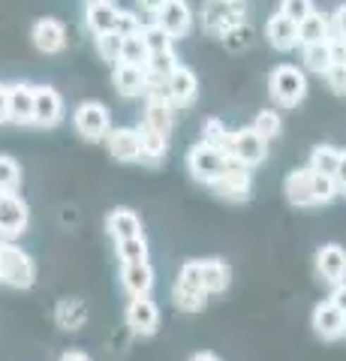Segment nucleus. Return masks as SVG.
<instances>
[{"label":"nucleus","mask_w":346,"mask_h":361,"mask_svg":"<svg viewBox=\"0 0 346 361\" xmlns=\"http://www.w3.org/2000/svg\"><path fill=\"white\" fill-rule=\"evenodd\" d=\"M58 361H94L91 355L85 353V349H63Z\"/></svg>","instance_id":"nucleus-47"},{"label":"nucleus","mask_w":346,"mask_h":361,"mask_svg":"<svg viewBox=\"0 0 346 361\" xmlns=\"http://www.w3.org/2000/svg\"><path fill=\"white\" fill-rule=\"evenodd\" d=\"M314 0H280V4H277V13H283L286 18H292L295 25L298 21H304L310 13H314Z\"/></svg>","instance_id":"nucleus-41"},{"label":"nucleus","mask_w":346,"mask_h":361,"mask_svg":"<svg viewBox=\"0 0 346 361\" xmlns=\"http://www.w3.org/2000/svg\"><path fill=\"white\" fill-rule=\"evenodd\" d=\"M30 42L39 54H61L66 49V27L61 18H37L30 27Z\"/></svg>","instance_id":"nucleus-13"},{"label":"nucleus","mask_w":346,"mask_h":361,"mask_svg":"<svg viewBox=\"0 0 346 361\" xmlns=\"http://www.w3.org/2000/svg\"><path fill=\"white\" fill-rule=\"evenodd\" d=\"M139 139H142V163H151L157 166L166 160V154H169V139L160 133H154L151 127H139Z\"/></svg>","instance_id":"nucleus-28"},{"label":"nucleus","mask_w":346,"mask_h":361,"mask_svg":"<svg viewBox=\"0 0 346 361\" xmlns=\"http://www.w3.org/2000/svg\"><path fill=\"white\" fill-rule=\"evenodd\" d=\"M232 4H244V0H232Z\"/></svg>","instance_id":"nucleus-53"},{"label":"nucleus","mask_w":346,"mask_h":361,"mask_svg":"<svg viewBox=\"0 0 346 361\" xmlns=\"http://www.w3.org/2000/svg\"><path fill=\"white\" fill-rule=\"evenodd\" d=\"M316 274L326 280L328 286H338L346 283V247L340 244H322L316 250Z\"/></svg>","instance_id":"nucleus-16"},{"label":"nucleus","mask_w":346,"mask_h":361,"mask_svg":"<svg viewBox=\"0 0 346 361\" xmlns=\"http://www.w3.org/2000/svg\"><path fill=\"white\" fill-rule=\"evenodd\" d=\"M148 49H144V42L139 33H132V37H124L121 42V63H132V66H144L148 63Z\"/></svg>","instance_id":"nucleus-37"},{"label":"nucleus","mask_w":346,"mask_h":361,"mask_svg":"<svg viewBox=\"0 0 346 361\" xmlns=\"http://www.w3.org/2000/svg\"><path fill=\"white\" fill-rule=\"evenodd\" d=\"M63 97L54 90L51 85H39L33 87V123L42 130H54L63 121Z\"/></svg>","instance_id":"nucleus-9"},{"label":"nucleus","mask_w":346,"mask_h":361,"mask_svg":"<svg viewBox=\"0 0 346 361\" xmlns=\"http://www.w3.org/2000/svg\"><path fill=\"white\" fill-rule=\"evenodd\" d=\"M211 190H214V196L226 199V202H247L250 193H253L250 169H244L238 163H229L226 172H223L214 184H211Z\"/></svg>","instance_id":"nucleus-10"},{"label":"nucleus","mask_w":346,"mask_h":361,"mask_svg":"<svg viewBox=\"0 0 346 361\" xmlns=\"http://www.w3.org/2000/svg\"><path fill=\"white\" fill-rule=\"evenodd\" d=\"M331 27H334V42H346V4H340L334 9Z\"/></svg>","instance_id":"nucleus-44"},{"label":"nucleus","mask_w":346,"mask_h":361,"mask_svg":"<svg viewBox=\"0 0 346 361\" xmlns=\"http://www.w3.org/2000/svg\"><path fill=\"white\" fill-rule=\"evenodd\" d=\"M343 193H346V190H343Z\"/></svg>","instance_id":"nucleus-55"},{"label":"nucleus","mask_w":346,"mask_h":361,"mask_svg":"<svg viewBox=\"0 0 346 361\" xmlns=\"http://www.w3.org/2000/svg\"><path fill=\"white\" fill-rule=\"evenodd\" d=\"M87 316H91V310H87L85 298H61L58 304H54V322H58L61 331H82L87 325Z\"/></svg>","instance_id":"nucleus-21"},{"label":"nucleus","mask_w":346,"mask_h":361,"mask_svg":"<svg viewBox=\"0 0 346 361\" xmlns=\"http://www.w3.org/2000/svg\"><path fill=\"white\" fill-rule=\"evenodd\" d=\"M326 85L334 97H346V61H334V66L326 73Z\"/></svg>","instance_id":"nucleus-42"},{"label":"nucleus","mask_w":346,"mask_h":361,"mask_svg":"<svg viewBox=\"0 0 346 361\" xmlns=\"http://www.w3.org/2000/svg\"><path fill=\"white\" fill-rule=\"evenodd\" d=\"M30 208L21 193H0V241H16L27 232Z\"/></svg>","instance_id":"nucleus-7"},{"label":"nucleus","mask_w":346,"mask_h":361,"mask_svg":"<svg viewBox=\"0 0 346 361\" xmlns=\"http://www.w3.org/2000/svg\"><path fill=\"white\" fill-rule=\"evenodd\" d=\"M265 39L274 51H292L301 45L298 39V25L292 18H286L283 13H274L271 18L265 21Z\"/></svg>","instance_id":"nucleus-18"},{"label":"nucleus","mask_w":346,"mask_h":361,"mask_svg":"<svg viewBox=\"0 0 346 361\" xmlns=\"http://www.w3.org/2000/svg\"><path fill=\"white\" fill-rule=\"evenodd\" d=\"M229 135H232V130H229L220 118H205V121H202V142L214 145V148H226V145H229Z\"/></svg>","instance_id":"nucleus-39"},{"label":"nucleus","mask_w":346,"mask_h":361,"mask_svg":"<svg viewBox=\"0 0 346 361\" xmlns=\"http://www.w3.org/2000/svg\"><path fill=\"white\" fill-rule=\"evenodd\" d=\"M6 94H9V87L0 85V123H6Z\"/></svg>","instance_id":"nucleus-48"},{"label":"nucleus","mask_w":346,"mask_h":361,"mask_svg":"<svg viewBox=\"0 0 346 361\" xmlns=\"http://www.w3.org/2000/svg\"><path fill=\"white\" fill-rule=\"evenodd\" d=\"M6 121L16 123V127H27L33 123V87L18 82L9 87L6 94Z\"/></svg>","instance_id":"nucleus-20"},{"label":"nucleus","mask_w":346,"mask_h":361,"mask_svg":"<svg viewBox=\"0 0 346 361\" xmlns=\"http://www.w3.org/2000/svg\"><path fill=\"white\" fill-rule=\"evenodd\" d=\"M109 154L118 163H142V139H139V127H111L106 135Z\"/></svg>","instance_id":"nucleus-14"},{"label":"nucleus","mask_w":346,"mask_h":361,"mask_svg":"<svg viewBox=\"0 0 346 361\" xmlns=\"http://www.w3.org/2000/svg\"><path fill=\"white\" fill-rule=\"evenodd\" d=\"M301 61H304V70L314 75H326L334 61H338V51H334V42H310L301 45Z\"/></svg>","instance_id":"nucleus-26"},{"label":"nucleus","mask_w":346,"mask_h":361,"mask_svg":"<svg viewBox=\"0 0 346 361\" xmlns=\"http://www.w3.org/2000/svg\"><path fill=\"white\" fill-rule=\"evenodd\" d=\"M121 286H124V292L130 298L151 295V289H154V268H151V262L121 265Z\"/></svg>","instance_id":"nucleus-22"},{"label":"nucleus","mask_w":346,"mask_h":361,"mask_svg":"<svg viewBox=\"0 0 346 361\" xmlns=\"http://www.w3.org/2000/svg\"><path fill=\"white\" fill-rule=\"evenodd\" d=\"M334 180H338V190H346V151H340L338 157V169H334Z\"/></svg>","instance_id":"nucleus-46"},{"label":"nucleus","mask_w":346,"mask_h":361,"mask_svg":"<svg viewBox=\"0 0 346 361\" xmlns=\"http://www.w3.org/2000/svg\"><path fill=\"white\" fill-rule=\"evenodd\" d=\"M0 268H4V286L30 289L37 280V265L30 253H25L16 241H0Z\"/></svg>","instance_id":"nucleus-4"},{"label":"nucleus","mask_w":346,"mask_h":361,"mask_svg":"<svg viewBox=\"0 0 346 361\" xmlns=\"http://www.w3.org/2000/svg\"><path fill=\"white\" fill-rule=\"evenodd\" d=\"M73 127L85 142H106L111 133V111L99 99H85L73 111Z\"/></svg>","instance_id":"nucleus-5"},{"label":"nucleus","mask_w":346,"mask_h":361,"mask_svg":"<svg viewBox=\"0 0 346 361\" xmlns=\"http://www.w3.org/2000/svg\"><path fill=\"white\" fill-rule=\"evenodd\" d=\"M190 361H220V355L217 353H205V349H202V353H196Z\"/></svg>","instance_id":"nucleus-50"},{"label":"nucleus","mask_w":346,"mask_h":361,"mask_svg":"<svg viewBox=\"0 0 346 361\" xmlns=\"http://www.w3.org/2000/svg\"><path fill=\"white\" fill-rule=\"evenodd\" d=\"M314 331L322 341H340L346 334V313L334 307L331 301H319L314 307Z\"/></svg>","instance_id":"nucleus-19"},{"label":"nucleus","mask_w":346,"mask_h":361,"mask_svg":"<svg viewBox=\"0 0 346 361\" xmlns=\"http://www.w3.org/2000/svg\"><path fill=\"white\" fill-rule=\"evenodd\" d=\"M250 127H253L256 133H259L262 139L271 142V139H277V135L283 133V118H280V111H277V109H262L259 115L253 118Z\"/></svg>","instance_id":"nucleus-33"},{"label":"nucleus","mask_w":346,"mask_h":361,"mask_svg":"<svg viewBox=\"0 0 346 361\" xmlns=\"http://www.w3.org/2000/svg\"><path fill=\"white\" fill-rule=\"evenodd\" d=\"M283 193L286 202L295 208H310L314 205V193H310V169H292L283 180Z\"/></svg>","instance_id":"nucleus-27"},{"label":"nucleus","mask_w":346,"mask_h":361,"mask_svg":"<svg viewBox=\"0 0 346 361\" xmlns=\"http://www.w3.org/2000/svg\"><path fill=\"white\" fill-rule=\"evenodd\" d=\"M178 66H181V61H178L175 49H169V51H157V54H151L148 63H144V73H148L151 85H163L166 78H169V75L178 70Z\"/></svg>","instance_id":"nucleus-30"},{"label":"nucleus","mask_w":346,"mask_h":361,"mask_svg":"<svg viewBox=\"0 0 346 361\" xmlns=\"http://www.w3.org/2000/svg\"><path fill=\"white\" fill-rule=\"evenodd\" d=\"M163 90H166V97L172 99L175 109H184L190 103H196V97H199V78H196V73L190 70V66H178V70L163 82Z\"/></svg>","instance_id":"nucleus-17"},{"label":"nucleus","mask_w":346,"mask_h":361,"mask_svg":"<svg viewBox=\"0 0 346 361\" xmlns=\"http://www.w3.org/2000/svg\"><path fill=\"white\" fill-rule=\"evenodd\" d=\"M334 307L343 310L346 313V283H338V286H331V298H328Z\"/></svg>","instance_id":"nucleus-45"},{"label":"nucleus","mask_w":346,"mask_h":361,"mask_svg":"<svg viewBox=\"0 0 346 361\" xmlns=\"http://www.w3.org/2000/svg\"><path fill=\"white\" fill-rule=\"evenodd\" d=\"M111 85L124 99H136L144 97L151 87V78L144 73V66H132V63H115L111 66Z\"/></svg>","instance_id":"nucleus-15"},{"label":"nucleus","mask_w":346,"mask_h":361,"mask_svg":"<svg viewBox=\"0 0 346 361\" xmlns=\"http://www.w3.org/2000/svg\"><path fill=\"white\" fill-rule=\"evenodd\" d=\"M334 51H338V61H346V42H334Z\"/></svg>","instance_id":"nucleus-51"},{"label":"nucleus","mask_w":346,"mask_h":361,"mask_svg":"<svg viewBox=\"0 0 346 361\" xmlns=\"http://www.w3.org/2000/svg\"><path fill=\"white\" fill-rule=\"evenodd\" d=\"M121 42H124V37H118L115 30H111V33H99V37H97V54H99V61H106L109 66L121 63Z\"/></svg>","instance_id":"nucleus-38"},{"label":"nucleus","mask_w":346,"mask_h":361,"mask_svg":"<svg viewBox=\"0 0 346 361\" xmlns=\"http://www.w3.org/2000/svg\"><path fill=\"white\" fill-rule=\"evenodd\" d=\"M109 4H115V0H109Z\"/></svg>","instance_id":"nucleus-54"},{"label":"nucleus","mask_w":346,"mask_h":361,"mask_svg":"<svg viewBox=\"0 0 346 361\" xmlns=\"http://www.w3.org/2000/svg\"><path fill=\"white\" fill-rule=\"evenodd\" d=\"M118 21V6L109 4V0H87L85 4V25L87 30L99 37V33H111Z\"/></svg>","instance_id":"nucleus-24"},{"label":"nucleus","mask_w":346,"mask_h":361,"mask_svg":"<svg viewBox=\"0 0 346 361\" xmlns=\"http://www.w3.org/2000/svg\"><path fill=\"white\" fill-rule=\"evenodd\" d=\"M154 21L169 33L172 39H184L193 30V9L187 0H166V4L154 13Z\"/></svg>","instance_id":"nucleus-11"},{"label":"nucleus","mask_w":346,"mask_h":361,"mask_svg":"<svg viewBox=\"0 0 346 361\" xmlns=\"http://www.w3.org/2000/svg\"><path fill=\"white\" fill-rule=\"evenodd\" d=\"M202 21H205L208 33L223 37L226 30L244 25L247 16H244V4H232V0H208L205 9H202Z\"/></svg>","instance_id":"nucleus-8"},{"label":"nucleus","mask_w":346,"mask_h":361,"mask_svg":"<svg viewBox=\"0 0 346 361\" xmlns=\"http://www.w3.org/2000/svg\"><path fill=\"white\" fill-rule=\"evenodd\" d=\"M172 304L184 313H199L208 304V292L202 286V274H199V259H190L181 265L172 286Z\"/></svg>","instance_id":"nucleus-2"},{"label":"nucleus","mask_w":346,"mask_h":361,"mask_svg":"<svg viewBox=\"0 0 346 361\" xmlns=\"http://www.w3.org/2000/svg\"><path fill=\"white\" fill-rule=\"evenodd\" d=\"M226 154H229L232 163H238L244 169H256V166H262L268 160V139H262L253 127L232 130Z\"/></svg>","instance_id":"nucleus-6"},{"label":"nucleus","mask_w":346,"mask_h":361,"mask_svg":"<svg viewBox=\"0 0 346 361\" xmlns=\"http://www.w3.org/2000/svg\"><path fill=\"white\" fill-rule=\"evenodd\" d=\"M21 190V166L16 157L0 154V193H18Z\"/></svg>","instance_id":"nucleus-34"},{"label":"nucleus","mask_w":346,"mask_h":361,"mask_svg":"<svg viewBox=\"0 0 346 361\" xmlns=\"http://www.w3.org/2000/svg\"><path fill=\"white\" fill-rule=\"evenodd\" d=\"M142 42H144V49H148V54H157V51H169L172 49V37L166 33L157 21H151V25H142Z\"/></svg>","instance_id":"nucleus-36"},{"label":"nucleus","mask_w":346,"mask_h":361,"mask_svg":"<svg viewBox=\"0 0 346 361\" xmlns=\"http://www.w3.org/2000/svg\"><path fill=\"white\" fill-rule=\"evenodd\" d=\"M220 39H223V45H226L229 51H244V49H250V45H253V27L244 21V25L226 30Z\"/></svg>","instance_id":"nucleus-40"},{"label":"nucleus","mask_w":346,"mask_h":361,"mask_svg":"<svg viewBox=\"0 0 346 361\" xmlns=\"http://www.w3.org/2000/svg\"><path fill=\"white\" fill-rule=\"evenodd\" d=\"M268 94L277 109H295L307 97V73L295 63H280L268 75Z\"/></svg>","instance_id":"nucleus-1"},{"label":"nucleus","mask_w":346,"mask_h":361,"mask_svg":"<svg viewBox=\"0 0 346 361\" xmlns=\"http://www.w3.org/2000/svg\"><path fill=\"white\" fill-rule=\"evenodd\" d=\"M0 283H4V268H0Z\"/></svg>","instance_id":"nucleus-52"},{"label":"nucleus","mask_w":346,"mask_h":361,"mask_svg":"<svg viewBox=\"0 0 346 361\" xmlns=\"http://www.w3.org/2000/svg\"><path fill=\"white\" fill-rule=\"evenodd\" d=\"M106 232H109V238L115 241V244H118V241H127V238H136V235H144L139 214L130 211V208H115V211H109V214H106Z\"/></svg>","instance_id":"nucleus-23"},{"label":"nucleus","mask_w":346,"mask_h":361,"mask_svg":"<svg viewBox=\"0 0 346 361\" xmlns=\"http://www.w3.org/2000/svg\"><path fill=\"white\" fill-rule=\"evenodd\" d=\"M229 154L226 148H214V145H208L199 139L193 148L187 151V172L193 175L199 184H214V180L226 172V166H229Z\"/></svg>","instance_id":"nucleus-3"},{"label":"nucleus","mask_w":346,"mask_h":361,"mask_svg":"<svg viewBox=\"0 0 346 361\" xmlns=\"http://www.w3.org/2000/svg\"><path fill=\"white\" fill-rule=\"evenodd\" d=\"M199 274H202V286L208 295H220L232 283V268L223 259H199Z\"/></svg>","instance_id":"nucleus-25"},{"label":"nucleus","mask_w":346,"mask_h":361,"mask_svg":"<svg viewBox=\"0 0 346 361\" xmlns=\"http://www.w3.org/2000/svg\"><path fill=\"white\" fill-rule=\"evenodd\" d=\"M298 39H301V45L328 42L331 39V21L314 9V13H310L304 21H298Z\"/></svg>","instance_id":"nucleus-29"},{"label":"nucleus","mask_w":346,"mask_h":361,"mask_svg":"<svg viewBox=\"0 0 346 361\" xmlns=\"http://www.w3.org/2000/svg\"><path fill=\"white\" fill-rule=\"evenodd\" d=\"M115 253L121 259V265H132V262H148V238L144 235H136V238L118 241Z\"/></svg>","instance_id":"nucleus-32"},{"label":"nucleus","mask_w":346,"mask_h":361,"mask_svg":"<svg viewBox=\"0 0 346 361\" xmlns=\"http://www.w3.org/2000/svg\"><path fill=\"white\" fill-rule=\"evenodd\" d=\"M338 157H340V148H334L328 142H319L314 151H310V172H322V175H334L338 169Z\"/></svg>","instance_id":"nucleus-31"},{"label":"nucleus","mask_w":346,"mask_h":361,"mask_svg":"<svg viewBox=\"0 0 346 361\" xmlns=\"http://www.w3.org/2000/svg\"><path fill=\"white\" fill-rule=\"evenodd\" d=\"M310 193H314V205H328V202L340 193L334 175H322V172H310Z\"/></svg>","instance_id":"nucleus-35"},{"label":"nucleus","mask_w":346,"mask_h":361,"mask_svg":"<svg viewBox=\"0 0 346 361\" xmlns=\"http://www.w3.org/2000/svg\"><path fill=\"white\" fill-rule=\"evenodd\" d=\"M127 325H130L132 334L154 337L160 331V307H157V301H151V295L130 298V304H127Z\"/></svg>","instance_id":"nucleus-12"},{"label":"nucleus","mask_w":346,"mask_h":361,"mask_svg":"<svg viewBox=\"0 0 346 361\" xmlns=\"http://www.w3.org/2000/svg\"><path fill=\"white\" fill-rule=\"evenodd\" d=\"M163 4H166V0H139V6H142V9H148V13H157Z\"/></svg>","instance_id":"nucleus-49"},{"label":"nucleus","mask_w":346,"mask_h":361,"mask_svg":"<svg viewBox=\"0 0 346 361\" xmlns=\"http://www.w3.org/2000/svg\"><path fill=\"white\" fill-rule=\"evenodd\" d=\"M115 33L118 37H132V33H142V21L130 13V9H118V21H115Z\"/></svg>","instance_id":"nucleus-43"}]
</instances>
